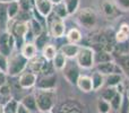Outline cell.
Masks as SVG:
<instances>
[{
	"label": "cell",
	"mask_w": 129,
	"mask_h": 113,
	"mask_svg": "<svg viewBox=\"0 0 129 113\" xmlns=\"http://www.w3.org/2000/svg\"><path fill=\"white\" fill-rule=\"evenodd\" d=\"M38 110L41 113L51 112L56 104V92L54 89H39L35 94Z\"/></svg>",
	"instance_id": "cell-1"
},
{
	"label": "cell",
	"mask_w": 129,
	"mask_h": 113,
	"mask_svg": "<svg viewBox=\"0 0 129 113\" xmlns=\"http://www.w3.org/2000/svg\"><path fill=\"white\" fill-rule=\"evenodd\" d=\"M28 60L22 54V52H16L8 57V68L7 73L10 76H17L24 71Z\"/></svg>",
	"instance_id": "cell-2"
},
{
	"label": "cell",
	"mask_w": 129,
	"mask_h": 113,
	"mask_svg": "<svg viewBox=\"0 0 129 113\" xmlns=\"http://www.w3.org/2000/svg\"><path fill=\"white\" fill-rule=\"evenodd\" d=\"M94 58H95L94 51L91 48H87V47L80 48L79 51H78V54L76 56L78 66L85 69L92 68V66L94 64V60H95Z\"/></svg>",
	"instance_id": "cell-3"
},
{
	"label": "cell",
	"mask_w": 129,
	"mask_h": 113,
	"mask_svg": "<svg viewBox=\"0 0 129 113\" xmlns=\"http://www.w3.org/2000/svg\"><path fill=\"white\" fill-rule=\"evenodd\" d=\"M49 29L50 33L53 37H61L64 34V24L62 22V18L53 14L49 17Z\"/></svg>",
	"instance_id": "cell-4"
},
{
	"label": "cell",
	"mask_w": 129,
	"mask_h": 113,
	"mask_svg": "<svg viewBox=\"0 0 129 113\" xmlns=\"http://www.w3.org/2000/svg\"><path fill=\"white\" fill-rule=\"evenodd\" d=\"M77 19L82 26L86 27V28H92L96 23V16H95V13L92 9L85 8V9H82L78 13Z\"/></svg>",
	"instance_id": "cell-5"
},
{
	"label": "cell",
	"mask_w": 129,
	"mask_h": 113,
	"mask_svg": "<svg viewBox=\"0 0 129 113\" xmlns=\"http://www.w3.org/2000/svg\"><path fill=\"white\" fill-rule=\"evenodd\" d=\"M16 45L15 39L10 33H4L0 35V53L6 57L11 54L13 48Z\"/></svg>",
	"instance_id": "cell-6"
},
{
	"label": "cell",
	"mask_w": 129,
	"mask_h": 113,
	"mask_svg": "<svg viewBox=\"0 0 129 113\" xmlns=\"http://www.w3.org/2000/svg\"><path fill=\"white\" fill-rule=\"evenodd\" d=\"M38 89H54L57 86V76L54 73L42 75L36 80Z\"/></svg>",
	"instance_id": "cell-7"
},
{
	"label": "cell",
	"mask_w": 129,
	"mask_h": 113,
	"mask_svg": "<svg viewBox=\"0 0 129 113\" xmlns=\"http://www.w3.org/2000/svg\"><path fill=\"white\" fill-rule=\"evenodd\" d=\"M36 80H38V75L33 71H23L19 76V79H18V84L22 88L27 89L31 88V87L35 86Z\"/></svg>",
	"instance_id": "cell-8"
},
{
	"label": "cell",
	"mask_w": 129,
	"mask_h": 113,
	"mask_svg": "<svg viewBox=\"0 0 129 113\" xmlns=\"http://www.w3.org/2000/svg\"><path fill=\"white\" fill-rule=\"evenodd\" d=\"M58 113H83V107L77 101L69 100L59 105Z\"/></svg>",
	"instance_id": "cell-9"
},
{
	"label": "cell",
	"mask_w": 129,
	"mask_h": 113,
	"mask_svg": "<svg viewBox=\"0 0 129 113\" xmlns=\"http://www.w3.org/2000/svg\"><path fill=\"white\" fill-rule=\"evenodd\" d=\"M63 76L70 84L76 85L77 84L78 77H79V70L75 64H66V67L63 68Z\"/></svg>",
	"instance_id": "cell-10"
},
{
	"label": "cell",
	"mask_w": 129,
	"mask_h": 113,
	"mask_svg": "<svg viewBox=\"0 0 129 113\" xmlns=\"http://www.w3.org/2000/svg\"><path fill=\"white\" fill-rule=\"evenodd\" d=\"M53 4L50 0H35V7L38 13L42 16H49L53 8Z\"/></svg>",
	"instance_id": "cell-11"
},
{
	"label": "cell",
	"mask_w": 129,
	"mask_h": 113,
	"mask_svg": "<svg viewBox=\"0 0 129 113\" xmlns=\"http://www.w3.org/2000/svg\"><path fill=\"white\" fill-rule=\"evenodd\" d=\"M77 87L84 93H89V92H93V83H92V78L88 76H84L80 75L78 77L77 80Z\"/></svg>",
	"instance_id": "cell-12"
},
{
	"label": "cell",
	"mask_w": 129,
	"mask_h": 113,
	"mask_svg": "<svg viewBox=\"0 0 129 113\" xmlns=\"http://www.w3.org/2000/svg\"><path fill=\"white\" fill-rule=\"evenodd\" d=\"M20 103L26 107L27 110H29L31 112H36L38 110V104H36V98L35 95L33 94H29V95H26L20 100Z\"/></svg>",
	"instance_id": "cell-13"
},
{
	"label": "cell",
	"mask_w": 129,
	"mask_h": 113,
	"mask_svg": "<svg viewBox=\"0 0 129 113\" xmlns=\"http://www.w3.org/2000/svg\"><path fill=\"white\" fill-rule=\"evenodd\" d=\"M117 66L112 61L108 62H102V63H98V71L101 72L102 75H111V73H117L116 72Z\"/></svg>",
	"instance_id": "cell-14"
},
{
	"label": "cell",
	"mask_w": 129,
	"mask_h": 113,
	"mask_svg": "<svg viewBox=\"0 0 129 113\" xmlns=\"http://www.w3.org/2000/svg\"><path fill=\"white\" fill-rule=\"evenodd\" d=\"M36 52H38V49H36L35 44L32 42H26L22 48V54L26 58L27 60H31V59H33V58H35Z\"/></svg>",
	"instance_id": "cell-15"
},
{
	"label": "cell",
	"mask_w": 129,
	"mask_h": 113,
	"mask_svg": "<svg viewBox=\"0 0 129 113\" xmlns=\"http://www.w3.org/2000/svg\"><path fill=\"white\" fill-rule=\"evenodd\" d=\"M79 49L80 48L76 45L75 43H69V44H66L61 48V52L64 54L66 58H75L78 54Z\"/></svg>",
	"instance_id": "cell-16"
},
{
	"label": "cell",
	"mask_w": 129,
	"mask_h": 113,
	"mask_svg": "<svg viewBox=\"0 0 129 113\" xmlns=\"http://www.w3.org/2000/svg\"><path fill=\"white\" fill-rule=\"evenodd\" d=\"M20 8L17 0H11V1H9L7 4V15H8L9 19H14L15 17H17Z\"/></svg>",
	"instance_id": "cell-17"
},
{
	"label": "cell",
	"mask_w": 129,
	"mask_h": 113,
	"mask_svg": "<svg viewBox=\"0 0 129 113\" xmlns=\"http://www.w3.org/2000/svg\"><path fill=\"white\" fill-rule=\"evenodd\" d=\"M129 39V25L127 24H122L119 27V31L116 34V40L119 43H123L126 42Z\"/></svg>",
	"instance_id": "cell-18"
},
{
	"label": "cell",
	"mask_w": 129,
	"mask_h": 113,
	"mask_svg": "<svg viewBox=\"0 0 129 113\" xmlns=\"http://www.w3.org/2000/svg\"><path fill=\"white\" fill-rule=\"evenodd\" d=\"M52 64H53L54 69H57V70H63V68L66 67L67 64V60H66V57H64V54L62 52H57L56 57L53 58V60H52Z\"/></svg>",
	"instance_id": "cell-19"
},
{
	"label": "cell",
	"mask_w": 129,
	"mask_h": 113,
	"mask_svg": "<svg viewBox=\"0 0 129 113\" xmlns=\"http://www.w3.org/2000/svg\"><path fill=\"white\" fill-rule=\"evenodd\" d=\"M92 83H93V89L94 91H98L100 89L103 85L105 84V79H104V75H102L99 71H95V72L92 75Z\"/></svg>",
	"instance_id": "cell-20"
},
{
	"label": "cell",
	"mask_w": 129,
	"mask_h": 113,
	"mask_svg": "<svg viewBox=\"0 0 129 113\" xmlns=\"http://www.w3.org/2000/svg\"><path fill=\"white\" fill-rule=\"evenodd\" d=\"M31 63H29V68H31V71H33V72H41V69H42L43 64H44L45 62V59L44 58H33V59H31Z\"/></svg>",
	"instance_id": "cell-21"
},
{
	"label": "cell",
	"mask_w": 129,
	"mask_h": 113,
	"mask_svg": "<svg viewBox=\"0 0 129 113\" xmlns=\"http://www.w3.org/2000/svg\"><path fill=\"white\" fill-rule=\"evenodd\" d=\"M120 83H121V76L119 73L108 75L107 79H105V85L108 87H117L118 85H120Z\"/></svg>",
	"instance_id": "cell-22"
},
{
	"label": "cell",
	"mask_w": 129,
	"mask_h": 113,
	"mask_svg": "<svg viewBox=\"0 0 129 113\" xmlns=\"http://www.w3.org/2000/svg\"><path fill=\"white\" fill-rule=\"evenodd\" d=\"M42 53H43V58L45 60H48V61H50V60H53V58L56 57L57 50L52 44H48L43 48Z\"/></svg>",
	"instance_id": "cell-23"
},
{
	"label": "cell",
	"mask_w": 129,
	"mask_h": 113,
	"mask_svg": "<svg viewBox=\"0 0 129 113\" xmlns=\"http://www.w3.org/2000/svg\"><path fill=\"white\" fill-rule=\"evenodd\" d=\"M117 93H118V91H117L116 87H107L105 89L102 91V93H101V97H102L103 100L110 102V101L114 97V95H116Z\"/></svg>",
	"instance_id": "cell-24"
},
{
	"label": "cell",
	"mask_w": 129,
	"mask_h": 113,
	"mask_svg": "<svg viewBox=\"0 0 129 113\" xmlns=\"http://www.w3.org/2000/svg\"><path fill=\"white\" fill-rule=\"evenodd\" d=\"M18 101L16 100H9L6 104L4 105V113H16L17 112V106H18Z\"/></svg>",
	"instance_id": "cell-25"
},
{
	"label": "cell",
	"mask_w": 129,
	"mask_h": 113,
	"mask_svg": "<svg viewBox=\"0 0 129 113\" xmlns=\"http://www.w3.org/2000/svg\"><path fill=\"white\" fill-rule=\"evenodd\" d=\"M54 14H56L57 16H59L60 18H63V17H66L67 15H69L64 2L61 1V2H59V4L54 5Z\"/></svg>",
	"instance_id": "cell-26"
},
{
	"label": "cell",
	"mask_w": 129,
	"mask_h": 113,
	"mask_svg": "<svg viewBox=\"0 0 129 113\" xmlns=\"http://www.w3.org/2000/svg\"><path fill=\"white\" fill-rule=\"evenodd\" d=\"M67 39H68L69 42L76 44L77 42H79V41L82 40V34H80V32L78 31L77 28H73L69 31L68 35H67Z\"/></svg>",
	"instance_id": "cell-27"
},
{
	"label": "cell",
	"mask_w": 129,
	"mask_h": 113,
	"mask_svg": "<svg viewBox=\"0 0 129 113\" xmlns=\"http://www.w3.org/2000/svg\"><path fill=\"white\" fill-rule=\"evenodd\" d=\"M117 61H118V66H120L121 69L127 75H129V56H119Z\"/></svg>",
	"instance_id": "cell-28"
},
{
	"label": "cell",
	"mask_w": 129,
	"mask_h": 113,
	"mask_svg": "<svg viewBox=\"0 0 129 113\" xmlns=\"http://www.w3.org/2000/svg\"><path fill=\"white\" fill-rule=\"evenodd\" d=\"M110 110H111L110 102L103 100V98H100V100L98 101V111H99V113H109Z\"/></svg>",
	"instance_id": "cell-29"
},
{
	"label": "cell",
	"mask_w": 129,
	"mask_h": 113,
	"mask_svg": "<svg viewBox=\"0 0 129 113\" xmlns=\"http://www.w3.org/2000/svg\"><path fill=\"white\" fill-rule=\"evenodd\" d=\"M95 61L98 63H102V62H108V61H111V54H109L108 51H100L98 52V54H95Z\"/></svg>",
	"instance_id": "cell-30"
},
{
	"label": "cell",
	"mask_w": 129,
	"mask_h": 113,
	"mask_svg": "<svg viewBox=\"0 0 129 113\" xmlns=\"http://www.w3.org/2000/svg\"><path fill=\"white\" fill-rule=\"evenodd\" d=\"M47 34L45 33H41L40 35L36 36L35 39V47L38 50H43V48L47 45Z\"/></svg>",
	"instance_id": "cell-31"
},
{
	"label": "cell",
	"mask_w": 129,
	"mask_h": 113,
	"mask_svg": "<svg viewBox=\"0 0 129 113\" xmlns=\"http://www.w3.org/2000/svg\"><path fill=\"white\" fill-rule=\"evenodd\" d=\"M64 5H66V8L68 10V14L71 15V14H74L77 10L79 0H64Z\"/></svg>",
	"instance_id": "cell-32"
},
{
	"label": "cell",
	"mask_w": 129,
	"mask_h": 113,
	"mask_svg": "<svg viewBox=\"0 0 129 113\" xmlns=\"http://www.w3.org/2000/svg\"><path fill=\"white\" fill-rule=\"evenodd\" d=\"M122 94L121 93H117L116 95H114V97L112 98L111 101H110V105H111V109L116 110V111H118L119 107H120L121 105V102H122Z\"/></svg>",
	"instance_id": "cell-33"
},
{
	"label": "cell",
	"mask_w": 129,
	"mask_h": 113,
	"mask_svg": "<svg viewBox=\"0 0 129 113\" xmlns=\"http://www.w3.org/2000/svg\"><path fill=\"white\" fill-rule=\"evenodd\" d=\"M29 29L32 31L33 35H35V36L40 35V34L42 33V26H41V23L39 22L38 19H32L31 20V27H29Z\"/></svg>",
	"instance_id": "cell-34"
},
{
	"label": "cell",
	"mask_w": 129,
	"mask_h": 113,
	"mask_svg": "<svg viewBox=\"0 0 129 113\" xmlns=\"http://www.w3.org/2000/svg\"><path fill=\"white\" fill-rule=\"evenodd\" d=\"M8 15H7V4L6 2H0V24H7L8 22Z\"/></svg>",
	"instance_id": "cell-35"
},
{
	"label": "cell",
	"mask_w": 129,
	"mask_h": 113,
	"mask_svg": "<svg viewBox=\"0 0 129 113\" xmlns=\"http://www.w3.org/2000/svg\"><path fill=\"white\" fill-rule=\"evenodd\" d=\"M102 9H103V13H104L107 16H112L114 14V7L110 1H104L103 2L102 4Z\"/></svg>",
	"instance_id": "cell-36"
},
{
	"label": "cell",
	"mask_w": 129,
	"mask_h": 113,
	"mask_svg": "<svg viewBox=\"0 0 129 113\" xmlns=\"http://www.w3.org/2000/svg\"><path fill=\"white\" fill-rule=\"evenodd\" d=\"M119 113H129V100L126 94L122 96V102L119 107Z\"/></svg>",
	"instance_id": "cell-37"
},
{
	"label": "cell",
	"mask_w": 129,
	"mask_h": 113,
	"mask_svg": "<svg viewBox=\"0 0 129 113\" xmlns=\"http://www.w3.org/2000/svg\"><path fill=\"white\" fill-rule=\"evenodd\" d=\"M7 68H8V57L0 53V71L7 73Z\"/></svg>",
	"instance_id": "cell-38"
},
{
	"label": "cell",
	"mask_w": 129,
	"mask_h": 113,
	"mask_svg": "<svg viewBox=\"0 0 129 113\" xmlns=\"http://www.w3.org/2000/svg\"><path fill=\"white\" fill-rule=\"evenodd\" d=\"M10 94H11V88L9 87V85L7 83L0 86V95L2 97H9Z\"/></svg>",
	"instance_id": "cell-39"
},
{
	"label": "cell",
	"mask_w": 129,
	"mask_h": 113,
	"mask_svg": "<svg viewBox=\"0 0 129 113\" xmlns=\"http://www.w3.org/2000/svg\"><path fill=\"white\" fill-rule=\"evenodd\" d=\"M18 4H19L20 10L28 13L29 8H31V0H18Z\"/></svg>",
	"instance_id": "cell-40"
},
{
	"label": "cell",
	"mask_w": 129,
	"mask_h": 113,
	"mask_svg": "<svg viewBox=\"0 0 129 113\" xmlns=\"http://www.w3.org/2000/svg\"><path fill=\"white\" fill-rule=\"evenodd\" d=\"M117 4L123 9H129V0H116Z\"/></svg>",
	"instance_id": "cell-41"
},
{
	"label": "cell",
	"mask_w": 129,
	"mask_h": 113,
	"mask_svg": "<svg viewBox=\"0 0 129 113\" xmlns=\"http://www.w3.org/2000/svg\"><path fill=\"white\" fill-rule=\"evenodd\" d=\"M16 113H31V111L29 110H27L26 107L24 106V105L22 104V103H18V106H17V112Z\"/></svg>",
	"instance_id": "cell-42"
},
{
	"label": "cell",
	"mask_w": 129,
	"mask_h": 113,
	"mask_svg": "<svg viewBox=\"0 0 129 113\" xmlns=\"http://www.w3.org/2000/svg\"><path fill=\"white\" fill-rule=\"evenodd\" d=\"M50 1H51L52 4H54V5H56V4H59V2H61V1H62V0H50Z\"/></svg>",
	"instance_id": "cell-43"
},
{
	"label": "cell",
	"mask_w": 129,
	"mask_h": 113,
	"mask_svg": "<svg viewBox=\"0 0 129 113\" xmlns=\"http://www.w3.org/2000/svg\"><path fill=\"white\" fill-rule=\"evenodd\" d=\"M0 113H4V105L0 103Z\"/></svg>",
	"instance_id": "cell-44"
},
{
	"label": "cell",
	"mask_w": 129,
	"mask_h": 113,
	"mask_svg": "<svg viewBox=\"0 0 129 113\" xmlns=\"http://www.w3.org/2000/svg\"><path fill=\"white\" fill-rule=\"evenodd\" d=\"M126 96L128 97V100H129V88L127 89V92H126Z\"/></svg>",
	"instance_id": "cell-45"
},
{
	"label": "cell",
	"mask_w": 129,
	"mask_h": 113,
	"mask_svg": "<svg viewBox=\"0 0 129 113\" xmlns=\"http://www.w3.org/2000/svg\"><path fill=\"white\" fill-rule=\"evenodd\" d=\"M17 1H18V0H17Z\"/></svg>",
	"instance_id": "cell-46"
}]
</instances>
